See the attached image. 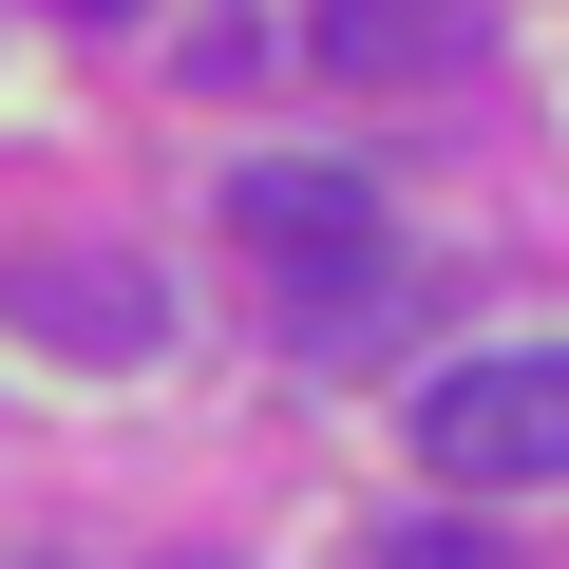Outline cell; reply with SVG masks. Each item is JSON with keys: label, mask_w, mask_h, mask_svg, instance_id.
<instances>
[{"label": "cell", "mask_w": 569, "mask_h": 569, "mask_svg": "<svg viewBox=\"0 0 569 569\" xmlns=\"http://www.w3.org/2000/svg\"><path fill=\"white\" fill-rule=\"evenodd\" d=\"M418 456L456 493H550L569 475V342H475L418 380Z\"/></svg>", "instance_id": "cell-1"}, {"label": "cell", "mask_w": 569, "mask_h": 569, "mask_svg": "<svg viewBox=\"0 0 569 569\" xmlns=\"http://www.w3.org/2000/svg\"><path fill=\"white\" fill-rule=\"evenodd\" d=\"M266 266H284V342H305V361H380L399 305H418V284L380 266V228H342V247H266Z\"/></svg>", "instance_id": "cell-2"}, {"label": "cell", "mask_w": 569, "mask_h": 569, "mask_svg": "<svg viewBox=\"0 0 569 569\" xmlns=\"http://www.w3.org/2000/svg\"><path fill=\"white\" fill-rule=\"evenodd\" d=\"M228 228H247V247H342V228H380V209H361L342 152H247V171H228Z\"/></svg>", "instance_id": "cell-3"}, {"label": "cell", "mask_w": 569, "mask_h": 569, "mask_svg": "<svg viewBox=\"0 0 569 569\" xmlns=\"http://www.w3.org/2000/svg\"><path fill=\"white\" fill-rule=\"evenodd\" d=\"M20 342H77V361H152V284H133V266H20Z\"/></svg>", "instance_id": "cell-4"}, {"label": "cell", "mask_w": 569, "mask_h": 569, "mask_svg": "<svg viewBox=\"0 0 569 569\" xmlns=\"http://www.w3.org/2000/svg\"><path fill=\"white\" fill-rule=\"evenodd\" d=\"M456 20H475V0H323V58H342V77H418Z\"/></svg>", "instance_id": "cell-5"}, {"label": "cell", "mask_w": 569, "mask_h": 569, "mask_svg": "<svg viewBox=\"0 0 569 569\" xmlns=\"http://www.w3.org/2000/svg\"><path fill=\"white\" fill-rule=\"evenodd\" d=\"M361 569H512V550H493V531H456V512H399Z\"/></svg>", "instance_id": "cell-6"}, {"label": "cell", "mask_w": 569, "mask_h": 569, "mask_svg": "<svg viewBox=\"0 0 569 569\" xmlns=\"http://www.w3.org/2000/svg\"><path fill=\"white\" fill-rule=\"evenodd\" d=\"M58 20H133V0H58Z\"/></svg>", "instance_id": "cell-7"}]
</instances>
